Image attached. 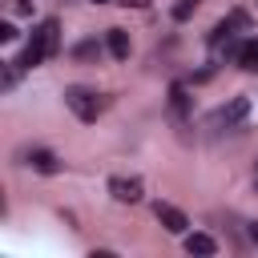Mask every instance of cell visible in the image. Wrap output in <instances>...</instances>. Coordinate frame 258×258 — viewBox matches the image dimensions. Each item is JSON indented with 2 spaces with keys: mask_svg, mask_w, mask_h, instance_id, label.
<instances>
[{
  "mask_svg": "<svg viewBox=\"0 0 258 258\" xmlns=\"http://www.w3.org/2000/svg\"><path fill=\"white\" fill-rule=\"evenodd\" d=\"M226 24H230V28H242V32H246V28H250V16H246V12L238 8V12H230V16H226Z\"/></svg>",
  "mask_w": 258,
  "mask_h": 258,
  "instance_id": "obj_12",
  "label": "cell"
},
{
  "mask_svg": "<svg viewBox=\"0 0 258 258\" xmlns=\"http://www.w3.org/2000/svg\"><path fill=\"white\" fill-rule=\"evenodd\" d=\"M93 4H109V0H93Z\"/></svg>",
  "mask_w": 258,
  "mask_h": 258,
  "instance_id": "obj_18",
  "label": "cell"
},
{
  "mask_svg": "<svg viewBox=\"0 0 258 258\" xmlns=\"http://www.w3.org/2000/svg\"><path fill=\"white\" fill-rule=\"evenodd\" d=\"M254 181H258V169H254Z\"/></svg>",
  "mask_w": 258,
  "mask_h": 258,
  "instance_id": "obj_19",
  "label": "cell"
},
{
  "mask_svg": "<svg viewBox=\"0 0 258 258\" xmlns=\"http://www.w3.org/2000/svg\"><path fill=\"white\" fill-rule=\"evenodd\" d=\"M28 165H32V169H40V173H56V169H60V161H56V153H48V149H32V157H28Z\"/></svg>",
  "mask_w": 258,
  "mask_h": 258,
  "instance_id": "obj_7",
  "label": "cell"
},
{
  "mask_svg": "<svg viewBox=\"0 0 258 258\" xmlns=\"http://www.w3.org/2000/svg\"><path fill=\"white\" fill-rule=\"evenodd\" d=\"M16 64H20V60H8V64H4V89L16 85Z\"/></svg>",
  "mask_w": 258,
  "mask_h": 258,
  "instance_id": "obj_13",
  "label": "cell"
},
{
  "mask_svg": "<svg viewBox=\"0 0 258 258\" xmlns=\"http://www.w3.org/2000/svg\"><path fill=\"white\" fill-rule=\"evenodd\" d=\"M16 36H20V32H16L12 24H0V40H16Z\"/></svg>",
  "mask_w": 258,
  "mask_h": 258,
  "instance_id": "obj_14",
  "label": "cell"
},
{
  "mask_svg": "<svg viewBox=\"0 0 258 258\" xmlns=\"http://www.w3.org/2000/svg\"><path fill=\"white\" fill-rule=\"evenodd\" d=\"M250 242H254V246H258V222H254V226H250Z\"/></svg>",
  "mask_w": 258,
  "mask_h": 258,
  "instance_id": "obj_17",
  "label": "cell"
},
{
  "mask_svg": "<svg viewBox=\"0 0 258 258\" xmlns=\"http://www.w3.org/2000/svg\"><path fill=\"white\" fill-rule=\"evenodd\" d=\"M109 194H113V202L133 206V202H141L145 185H141V177H109Z\"/></svg>",
  "mask_w": 258,
  "mask_h": 258,
  "instance_id": "obj_3",
  "label": "cell"
},
{
  "mask_svg": "<svg viewBox=\"0 0 258 258\" xmlns=\"http://www.w3.org/2000/svg\"><path fill=\"white\" fill-rule=\"evenodd\" d=\"M238 64L246 73H258V40H242V52H238Z\"/></svg>",
  "mask_w": 258,
  "mask_h": 258,
  "instance_id": "obj_9",
  "label": "cell"
},
{
  "mask_svg": "<svg viewBox=\"0 0 258 258\" xmlns=\"http://www.w3.org/2000/svg\"><path fill=\"white\" fill-rule=\"evenodd\" d=\"M16 12H32V0H16Z\"/></svg>",
  "mask_w": 258,
  "mask_h": 258,
  "instance_id": "obj_15",
  "label": "cell"
},
{
  "mask_svg": "<svg viewBox=\"0 0 258 258\" xmlns=\"http://www.w3.org/2000/svg\"><path fill=\"white\" fill-rule=\"evenodd\" d=\"M153 214H157V222H161L169 234H185V226H189V222H185V214H181L177 206H169V202H157V206H153Z\"/></svg>",
  "mask_w": 258,
  "mask_h": 258,
  "instance_id": "obj_5",
  "label": "cell"
},
{
  "mask_svg": "<svg viewBox=\"0 0 258 258\" xmlns=\"http://www.w3.org/2000/svg\"><path fill=\"white\" fill-rule=\"evenodd\" d=\"M121 4H129V8H145L149 0H121Z\"/></svg>",
  "mask_w": 258,
  "mask_h": 258,
  "instance_id": "obj_16",
  "label": "cell"
},
{
  "mask_svg": "<svg viewBox=\"0 0 258 258\" xmlns=\"http://www.w3.org/2000/svg\"><path fill=\"white\" fill-rule=\"evenodd\" d=\"M169 105H173V113H177V117H185L189 97H185V89H181V85H173V89H169Z\"/></svg>",
  "mask_w": 258,
  "mask_h": 258,
  "instance_id": "obj_10",
  "label": "cell"
},
{
  "mask_svg": "<svg viewBox=\"0 0 258 258\" xmlns=\"http://www.w3.org/2000/svg\"><path fill=\"white\" fill-rule=\"evenodd\" d=\"M185 250L206 258V254H214V250H218V242H214L210 234H185Z\"/></svg>",
  "mask_w": 258,
  "mask_h": 258,
  "instance_id": "obj_8",
  "label": "cell"
},
{
  "mask_svg": "<svg viewBox=\"0 0 258 258\" xmlns=\"http://www.w3.org/2000/svg\"><path fill=\"white\" fill-rule=\"evenodd\" d=\"M250 113V101L246 97H234V101H226L222 109H214V117H210V125H242V117Z\"/></svg>",
  "mask_w": 258,
  "mask_h": 258,
  "instance_id": "obj_4",
  "label": "cell"
},
{
  "mask_svg": "<svg viewBox=\"0 0 258 258\" xmlns=\"http://www.w3.org/2000/svg\"><path fill=\"white\" fill-rule=\"evenodd\" d=\"M56 48H60V24H56V20H44V24L32 32V40L24 44L20 69H36V64H44L48 56H56Z\"/></svg>",
  "mask_w": 258,
  "mask_h": 258,
  "instance_id": "obj_1",
  "label": "cell"
},
{
  "mask_svg": "<svg viewBox=\"0 0 258 258\" xmlns=\"http://www.w3.org/2000/svg\"><path fill=\"white\" fill-rule=\"evenodd\" d=\"M105 44H109V52L117 56V60H129V32L125 28H109V36H105Z\"/></svg>",
  "mask_w": 258,
  "mask_h": 258,
  "instance_id": "obj_6",
  "label": "cell"
},
{
  "mask_svg": "<svg viewBox=\"0 0 258 258\" xmlns=\"http://www.w3.org/2000/svg\"><path fill=\"white\" fill-rule=\"evenodd\" d=\"M64 105H69L81 121H97V113H101V97H97L93 89H85V85H69V89H64Z\"/></svg>",
  "mask_w": 258,
  "mask_h": 258,
  "instance_id": "obj_2",
  "label": "cell"
},
{
  "mask_svg": "<svg viewBox=\"0 0 258 258\" xmlns=\"http://www.w3.org/2000/svg\"><path fill=\"white\" fill-rule=\"evenodd\" d=\"M77 56L81 60H93V56H101V44L97 40H85V44H77Z\"/></svg>",
  "mask_w": 258,
  "mask_h": 258,
  "instance_id": "obj_11",
  "label": "cell"
}]
</instances>
